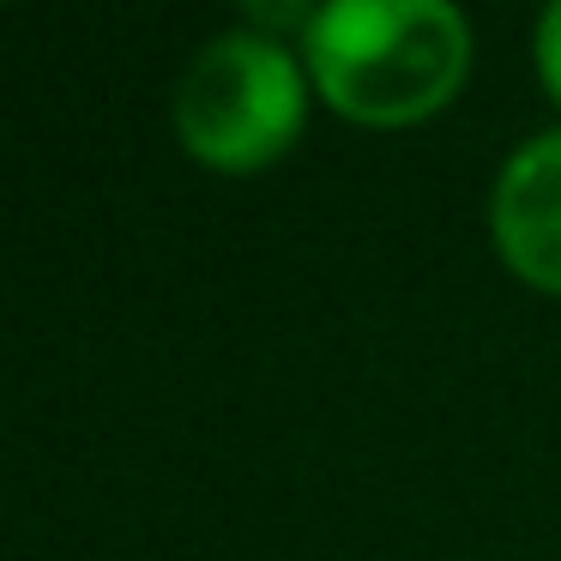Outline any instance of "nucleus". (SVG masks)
<instances>
[{
	"instance_id": "1",
	"label": "nucleus",
	"mask_w": 561,
	"mask_h": 561,
	"mask_svg": "<svg viewBox=\"0 0 561 561\" xmlns=\"http://www.w3.org/2000/svg\"><path fill=\"white\" fill-rule=\"evenodd\" d=\"M471 31L440 0H332L308 19V73L339 115L404 127L459 98Z\"/></svg>"
},
{
	"instance_id": "2",
	"label": "nucleus",
	"mask_w": 561,
	"mask_h": 561,
	"mask_svg": "<svg viewBox=\"0 0 561 561\" xmlns=\"http://www.w3.org/2000/svg\"><path fill=\"white\" fill-rule=\"evenodd\" d=\"M302 115L308 85L296 55L254 31L206 43L175 91L182 146L211 170H260L284 158L302 134Z\"/></svg>"
},
{
	"instance_id": "3",
	"label": "nucleus",
	"mask_w": 561,
	"mask_h": 561,
	"mask_svg": "<svg viewBox=\"0 0 561 561\" xmlns=\"http://www.w3.org/2000/svg\"><path fill=\"white\" fill-rule=\"evenodd\" d=\"M495 248L525 284L561 296V134L525 139L495 182Z\"/></svg>"
},
{
	"instance_id": "4",
	"label": "nucleus",
	"mask_w": 561,
	"mask_h": 561,
	"mask_svg": "<svg viewBox=\"0 0 561 561\" xmlns=\"http://www.w3.org/2000/svg\"><path fill=\"white\" fill-rule=\"evenodd\" d=\"M537 73H543L549 98L561 103V7H549V13L537 19Z\"/></svg>"
}]
</instances>
